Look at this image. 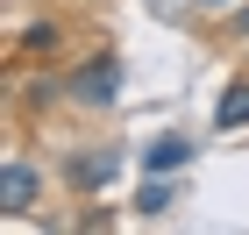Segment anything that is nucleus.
<instances>
[{"label": "nucleus", "mask_w": 249, "mask_h": 235, "mask_svg": "<svg viewBox=\"0 0 249 235\" xmlns=\"http://www.w3.org/2000/svg\"><path fill=\"white\" fill-rule=\"evenodd\" d=\"M114 86H121V64H114V57H93V64H78L71 100H86V107H107V100H114Z\"/></svg>", "instance_id": "nucleus-1"}, {"label": "nucleus", "mask_w": 249, "mask_h": 235, "mask_svg": "<svg viewBox=\"0 0 249 235\" xmlns=\"http://www.w3.org/2000/svg\"><path fill=\"white\" fill-rule=\"evenodd\" d=\"M114 171H121V157H114V150H78V157H71V185H78V193L114 185Z\"/></svg>", "instance_id": "nucleus-2"}, {"label": "nucleus", "mask_w": 249, "mask_h": 235, "mask_svg": "<svg viewBox=\"0 0 249 235\" xmlns=\"http://www.w3.org/2000/svg\"><path fill=\"white\" fill-rule=\"evenodd\" d=\"M29 199H36V171H29V164H7V171H0V207L21 214Z\"/></svg>", "instance_id": "nucleus-3"}, {"label": "nucleus", "mask_w": 249, "mask_h": 235, "mask_svg": "<svg viewBox=\"0 0 249 235\" xmlns=\"http://www.w3.org/2000/svg\"><path fill=\"white\" fill-rule=\"evenodd\" d=\"M213 128H249V78H235L228 93L213 100Z\"/></svg>", "instance_id": "nucleus-4"}, {"label": "nucleus", "mask_w": 249, "mask_h": 235, "mask_svg": "<svg viewBox=\"0 0 249 235\" xmlns=\"http://www.w3.org/2000/svg\"><path fill=\"white\" fill-rule=\"evenodd\" d=\"M185 157H192V143H185V136H157L150 150H142V171H157V178H164V171H178Z\"/></svg>", "instance_id": "nucleus-5"}, {"label": "nucleus", "mask_w": 249, "mask_h": 235, "mask_svg": "<svg viewBox=\"0 0 249 235\" xmlns=\"http://www.w3.org/2000/svg\"><path fill=\"white\" fill-rule=\"evenodd\" d=\"M135 207H142V214H164V207H171V185H157V171H150V185L135 193Z\"/></svg>", "instance_id": "nucleus-6"}, {"label": "nucleus", "mask_w": 249, "mask_h": 235, "mask_svg": "<svg viewBox=\"0 0 249 235\" xmlns=\"http://www.w3.org/2000/svg\"><path fill=\"white\" fill-rule=\"evenodd\" d=\"M21 50H29V57H43V50H57V29H50V21H36V29L21 36Z\"/></svg>", "instance_id": "nucleus-7"}, {"label": "nucleus", "mask_w": 249, "mask_h": 235, "mask_svg": "<svg viewBox=\"0 0 249 235\" xmlns=\"http://www.w3.org/2000/svg\"><path fill=\"white\" fill-rule=\"evenodd\" d=\"M207 7H235V0H207Z\"/></svg>", "instance_id": "nucleus-8"}]
</instances>
